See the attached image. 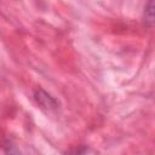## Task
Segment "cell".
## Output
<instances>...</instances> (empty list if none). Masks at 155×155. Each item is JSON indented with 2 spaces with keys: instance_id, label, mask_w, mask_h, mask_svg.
<instances>
[{
  "instance_id": "cell-1",
  "label": "cell",
  "mask_w": 155,
  "mask_h": 155,
  "mask_svg": "<svg viewBox=\"0 0 155 155\" xmlns=\"http://www.w3.org/2000/svg\"><path fill=\"white\" fill-rule=\"evenodd\" d=\"M144 18L147 22H155V0H149L145 10H144Z\"/></svg>"
}]
</instances>
